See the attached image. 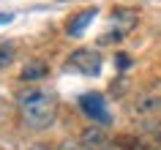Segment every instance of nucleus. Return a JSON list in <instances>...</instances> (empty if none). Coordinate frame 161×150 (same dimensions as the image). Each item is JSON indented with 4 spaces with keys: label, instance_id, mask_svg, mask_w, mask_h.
Masks as SVG:
<instances>
[{
    "label": "nucleus",
    "instance_id": "5",
    "mask_svg": "<svg viewBox=\"0 0 161 150\" xmlns=\"http://www.w3.org/2000/svg\"><path fill=\"white\" fill-rule=\"evenodd\" d=\"M49 74V66L44 63V60H30V63H25V68H22V79L25 82H38V79H44V76Z\"/></svg>",
    "mask_w": 161,
    "mask_h": 150
},
{
    "label": "nucleus",
    "instance_id": "1",
    "mask_svg": "<svg viewBox=\"0 0 161 150\" xmlns=\"http://www.w3.org/2000/svg\"><path fill=\"white\" fill-rule=\"evenodd\" d=\"M17 107H19V117L30 131H44L55 123L58 115V98L55 93L47 90H25L17 96Z\"/></svg>",
    "mask_w": 161,
    "mask_h": 150
},
{
    "label": "nucleus",
    "instance_id": "9",
    "mask_svg": "<svg viewBox=\"0 0 161 150\" xmlns=\"http://www.w3.org/2000/svg\"><path fill=\"white\" fill-rule=\"evenodd\" d=\"M11 63H14V47L11 44H0V71H6Z\"/></svg>",
    "mask_w": 161,
    "mask_h": 150
},
{
    "label": "nucleus",
    "instance_id": "7",
    "mask_svg": "<svg viewBox=\"0 0 161 150\" xmlns=\"http://www.w3.org/2000/svg\"><path fill=\"white\" fill-rule=\"evenodd\" d=\"M93 17H96V8H87V11H82L79 17H74L71 22H68V36H82L85 27L93 22Z\"/></svg>",
    "mask_w": 161,
    "mask_h": 150
},
{
    "label": "nucleus",
    "instance_id": "6",
    "mask_svg": "<svg viewBox=\"0 0 161 150\" xmlns=\"http://www.w3.org/2000/svg\"><path fill=\"white\" fill-rule=\"evenodd\" d=\"M82 145H85L87 150H101V147H107L109 142H107V136H104L101 128L90 125V128H85V131H82Z\"/></svg>",
    "mask_w": 161,
    "mask_h": 150
},
{
    "label": "nucleus",
    "instance_id": "10",
    "mask_svg": "<svg viewBox=\"0 0 161 150\" xmlns=\"http://www.w3.org/2000/svg\"><path fill=\"white\" fill-rule=\"evenodd\" d=\"M58 150H87V147L82 145V142H76V139H66V142H63V145H60Z\"/></svg>",
    "mask_w": 161,
    "mask_h": 150
},
{
    "label": "nucleus",
    "instance_id": "12",
    "mask_svg": "<svg viewBox=\"0 0 161 150\" xmlns=\"http://www.w3.org/2000/svg\"><path fill=\"white\" fill-rule=\"evenodd\" d=\"M30 150H52V147H47V145H33Z\"/></svg>",
    "mask_w": 161,
    "mask_h": 150
},
{
    "label": "nucleus",
    "instance_id": "4",
    "mask_svg": "<svg viewBox=\"0 0 161 150\" xmlns=\"http://www.w3.org/2000/svg\"><path fill=\"white\" fill-rule=\"evenodd\" d=\"M161 109V98L158 96H153V93H145V96H136V101H134V112L136 115H156Z\"/></svg>",
    "mask_w": 161,
    "mask_h": 150
},
{
    "label": "nucleus",
    "instance_id": "3",
    "mask_svg": "<svg viewBox=\"0 0 161 150\" xmlns=\"http://www.w3.org/2000/svg\"><path fill=\"white\" fill-rule=\"evenodd\" d=\"M68 68H74L85 76H96L101 71V52L96 49H76L71 58H68Z\"/></svg>",
    "mask_w": 161,
    "mask_h": 150
},
{
    "label": "nucleus",
    "instance_id": "8",
    "mask_svg": "<svg viewBox=\"0 0 161 150\" xmlns=\"http://www.w3.org/2000/svg\"><path fill=\"white\" fill-rule=\"evenodd\" d=\"M112 25H115V30H118L120 36H126L128 30L136 25V14L134 11H118V14L112 17Z\"/></svg>",
    "mask_w": 161,
    "mask_h": 150
},
{
    "label": "nucleus",
    "instance_id": "11",
    "mask_svg": "<svg viewBox=\"0 0 161 150\" xmlns=\"http://www.w3.org/2000/svg\"><path fill=\"white\" fill-rule=\"evenodd\" d=\"M118 66H120V68L128 66V58H126V55H120V58H118Z\"/></svg>",
    "mask_w": 161,
    "mask_h": 150
},
{
    "label": "nucleus",
    "instance_id": "2",
    "mask_svg": "<svg viewBox=\"0 0 161 150\" xmlns=\"http://www.w3.org/2000/svg\"><path fill=\"white\" fill-rule=\"evenodd\" d=\"M79 107L85 109V115L98 125H109L112 123V115L107 109V101H104L101 93H82L79 96Z\"/></svg>",
    "mask_w": 161,
    "mask_h": 150
},
{
    "label": "nucleus",
    "instance_id": "13",
    "mask_svg": "<svg viewBox=\"0 0 161 150\" xmlns=\"http://www.w3.org/2000/svg\"><path fill=\"white\" fill-rule=\"evenodd\" d=\"M0 22H11V14H0Z\"/></svg>",
    "mask_w": 161,
    "mask_h": 150
}]
</instances>
